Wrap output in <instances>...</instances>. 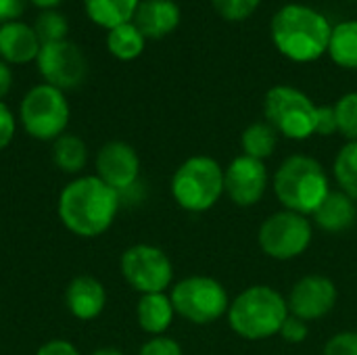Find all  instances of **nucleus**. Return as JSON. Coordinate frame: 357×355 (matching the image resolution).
Returning a JSON list of instances; mask_svg holds the SVG:
<instances>
[{
    "label": "nucleus",
    "mask_w": 357,
    "mask_h": 355,
    "mask_svg": "<svg viewBox=\"0 0 357 355\" xmlns=\"http://www.w3.org/2000/svg\"><path fill=\"white\" fill-rule=\"evenodd\" d=\"M96 176L121 197L138 186L140 157L128 142L111 140L96 155Z\"/></svg>",
    "instance_id": "obj_14"
},
{
    "label": "nucleus",
    "mask_w": 357,
    "mask_h": 355,
    "mask_svg": "<svg viewBox=\"0 0 357 355\" xmlns=\"http://www.w3.org/2000/svg\"><path fill=\"white\" fill-rule=\"evenodd\" d=\"M274 192L284 209L312 216L331 192L328 176L314 157L291 155L276 169Z\"/></svg>",
    "instance_id": "obj_4"
},
{
    "label": "nucleus",
    "mask_w": 357,
    "mask_h": 355,
    "mask_svg": "<svg viewBox=\"0 0 357 355\" xmlns=\"http://www.w3.org/2000/svg\"><path fill=\"white\" fill-rule=\"evenodd\" d=\"M52 161L65 174H77L86 167L88 149L86 142L75 134H63L52 144Z\"/></svg>",
    "instance_id": "obj_22"
},
{
    "label": "nucleus",
    "mask_w": 357,
    "mask_h": 355,
    "mask_svg": "<svg viewBox=\"0 0 357 355\" xmlns=\"http://www.w3.org/2000/svg\"><path fill=\"white\" fill-rule=\"evenodd\" d=\"M287 318V299L268 285L245 289L228 308L230 328L247 341H266L278 335Z\"/></svg>",
    "instance_id": "obj_3"
},
{
    "label": "nucleus",
    "mask_w": 357,
    "mask_h": 355,
    "mask_svg": "<svg viewBox=\"0 0 357 355\" xmlns=\"http://www.w3.org/2000/svg\"><path fill=\"white\" fill-rule=\"evenodd\" d=\"M172 195L176 203L190 211H209L224 195V169L207 155L186 159L172 178Z\"/></svg>",
    "instance_id": "obj_5"
},
{
    "label": "nucleus",
    "mask_w": 357,
    "mask_h": 355,
    "mask_svg": "<svg viewBox=\"0 0 357 355\" xmlns=\"http://www.w3.org/2000/svg\"><path fill=\"white\" fill-rule=\"evenodd\" d=\"M36 355H79V352L75 349L73 343L63 341V339H54V341L44 343Z\"/></svg>",
    "instance_id": "obj_35"
},
{
    "label": "nucleus",
    "mask_w": 357,
    "mask_h": 355,
    "mask_svg": "<svg viewBox=\"0 0 357 355\" xmlns=\"http://www.w3.org/2000/svg\"><path fill=\"white\" fill-rule=\"evenodd\" d=\"M337 130V115L335 107H318V119H316V134L318 136H333Z\"/></svg>",
    "instance_id": "obj_33"
},
{
    "label": "nucleus",
    "mask_w": 357,
    "mask_h": 355,
    "mask_svg": "<svg viewBox=\"0 0 357 355\" xmlns=\"http://www.w3.org/2000/svg\"><path fill=\"white\" fill-rule=\"evenodd\" d=\"M259 2L261 0H211L218 15L228 21H243L251 17L257 10Z\"/></svg>",
    "instance_id": "obj_28"
},
{
    "label": "nucleus",
    "mask_w": 357,
    "mask_h": 355,
    "mask_svg": "<svg viewBox=\"0 0 357 355\" xmlns=\"http://www.w3.org/2000/svg\"><path fill=\"white\" fill-rule=\"evenodd\" d=\"M176 310L172 305V299L165 293H151L142 295L136 308L138 324L144 333L153 337H161L174 322Z\"/></svg>",
    "instance_id": "obj_19"
},
{
    "label": "nucleus",
    "mask_w": 357,
    "mask_h": 355,
    "mask_svg": "<svg viewBox=\"0 0 357 355\" xmlns=\"http://www.w3.org/2000/svg\"><path fill=\"white\" fill-rule=\"evenodd\" d=\"M40 40L23 21H10L0 25V56L4 63L13 65H25L29 61H36L40 54Z\"/></svg>",
    "instance_id": "obj_17"
},
{
    "label": "nucleus",
    "mask_w": 357,
    "mask_h": 355,
    "mask_svg": "<svg viewBox=\"0 0 357 355\" xmlns=\"http://www.w3.org/2000/svg\"><path fill=\"white\" fill-rule=\"evenodd\" d=\"M121 197L98 176H79L59 195L56 211L63 226L84 239L105 234L119 211Z\"/></svg>",
    "instance_id": "obj_1"
},
{
    "label": "nucleus",
    "mask_w": 357,
    "mask_h": 355,
    "mask_svg": "<svg viewBox=\"0 0 357 355\" xmlns=\"http://www.w3.org/2000/svg\"><path fill=\"white\" fill-rule=\"evenodd\" d=\"M314 230L307 216L282 209L264 220L257 232V243L261 251L278 262H289L299 257L312 243Z\"/></svg>",
    "instance_id": "obj_9"
},
{
    "label": "nucleus",
    "mask_w": 357,
    "mask_h": 355,
    "mask_svg": "<svg viewBox=\"0 0 357 355\" xmlns=\"http://www.w3.org/2000/svg\"><path fill=\"white\" fill-rule=\"evenodd\" d=\"M92 355H123V352H119L115 347H100V349H96Z\"/></svg>",
    "instance_id": "obj_38"
},
{
    "label": "nucleus",
    "mask_w": 357,
    "mask_h": 355,
    "mask_svg": "<svg viewBox=\"0 0 357 355\" xmlns=\"http://www.w3.org/2000/svg\"><path fill=\"white\" fill-rule=\"evenodd\" d=\"M15 138V117L10 109L0 100V151H4Z\"/></svg>",
    "instance_id": "obj_32"
},
{
    "label": "nucleus",
    "mask_w": 357,
    "mask_h": 355,
    "mask_svg": "<svg viewBox=\"0 0 357 355\" xmlns=\"http://www.w3.org/2000/svg\"><path fill=\"white\" fill-rule=\"evenodd\" d=\"M270 27L274 46L295 63H312L328 52L333 25L320 10L307 4H284L272 17Z\"/></svg>",
    "instance_id": "obj_2"
},
{
    "label": "nucleus",
    "mask_w": 357,
    "mask_h": 355,
    "mask_svg": "<svg viewBox=\"0 0 357 355\" xmlns=\"http://www.w3.org/2000/svg\"><path fill=\"white\" fill-rule=\"evenodd\" d=\"M328 54L339 67L357 69V19L333 25Z\"/></svg>",
    "instance_id": "obj_21"
},
{
    "label": "nucleus",
    "mask_w": 357,
    "mask_h": 355,
    "mask_svg": "<svg viewBox=\"0 0 357 355\" xmlns=\"http://www.w3.org/2000/svg\"><path fill=\"white\" fill-rule=\"evenodd\" d=\"M322 355H357V333L356 331H343L333 335Z\"/></svg>",
    "instance_id": "obj_29"
},
{
    "label": "nucleus",
    "mask_w": 357,
    "mask_h": 355,
    "mask_svg": "<svg viewBox=\"0 0 357 355\" xmlns=\"http://www.w3.org/2000/svg\"><path fill=\"white\" fill-rule=\"evenodd\" d=\"M65 305L77 320H94L107 305V291L100 280L92 276H77L65 291Z\"/></svg>",
    "instance_id": "obj_15"
},
{
    "label": "nucleus",
    "mask_w": 357,
    "mask_h": 355,
    "mask_svg": "<svg viewBox=\"0 0 357 355\" xmlns=\"http://www.w3.org/2000/svg\"><path fill=\"white\" fill-rule=\"evenodd\" d=\"M25 10V0H0V25L17 21Z\"/></svg>",
    "instance_id": "obj_34"
},
{
    "label": "nucleus",
    "mask_w": 357,
    "mask_h": 355,
    "mask_svg": "<svg viewBox=\"0 0 357 355\" xmlns=\"http://www.w3.org/2000/svg\"><path fill=\"white\" fill-rule=\"evenodd\" d=\"M10 86H13V71L8 67V63L0 61V100L8 94Z\"/></svg>",
    "instance_id": "obj_36"
},
{
    "label": "nucleus",
    "mask_w": 357,
    "mask_h": 355,
    "mask_svg": "<svg viewBox=\"0 0 357 355\" xmlns=\"http://www.w3.org/2000/svg\"><path fill=\"white\" fill-rule=\"evenodd\" d=\"M36 61H38L40 75L46 80V84L59 90L77 88L88 75L86 56L69 40L42 44Z\"/></svg>",
    "instance_id": "obj_11"
},
{
    "label": "nucleus",
    "mask_w": 357,
    "mask_h": 355,
    "mask_svg": "<svg viewBox=\"0 0 357 355\" xmlns=\"http://www.w3.org/2000/svg\"><path fill=\"white\" fill-rule=\"evenodd\" d=\"M268 188V167L264 161L238 155L224 169V192L238 207H253Z\"/></svg>",
    "instance_id": "obj_13"
},
{
    "label": "nucleus",
    "mask_w": 357,
    "mask_h": 355,
    "mask_svg": "<svg viewBox=\"0 0 357 355\" xmlns=\"http://www.w3.org/2000/svg\"><path fill=\"white\" fill-rule=\"evenodd\" d=\"M132 23L144 38H163L180 23V6L174 0H140Z\"/></svg>",
    "instance_id": "obj_16"
},
{
    "label": "nucleus",
    "mask_w": 357,
    "mask_h": 355,
    "mask_svg": "<svg viewBox=\"0 0 357 355\" xmlns=\"http://www.w3.org/2000/svg\"><path fill=\"white\" fill-rule=\"evenodd\" d=\"M312 216L318 228L326 232H345L356 224L357 205L343 190H331Z\"/></svg>",
    "instance_id": "obj_18"
},
{
    "label": "nucleus",
    "mask_w": 357,
    "mask_h": 355,
    "mask_svg": "<svg viewBox=\"0 0 357 355\" xmlns=\"http://www.w3.org/2000/svg\"><path fill=\"white\" fill-rule=\"evenodd\" d=\"M287 343L291 345H297V343H303L310 335V328H307V322H303L301 318L289 314V318L284 320V324L280 326V333H278Z\"/></svg>",
    "instance_id": "obj_30"
},
{
    "label": "nucleus",
    "mask_w": 357,
    "mask_h": 355,
    "mask_svg": "<svg viewBox=\"0 0 357 355\" xmlns=\"http://www.w3.org/2000/svg\"><path fill=\"white\" fill-rule=\"evenodd\" d=\"M138 355H184L182 354V347L178 341L169 339V337H153L149 339L142 347Z\"/></svg>",
    "instance_id": "obj_31"
},
{
    "label": "nucleus",
    "mask_w": 357,
    "mask_h": 355,
    "mask_svg": "<svg viewBox=\"0 0 357 355\" xmlns=\"http://www.w3.org/2000/svg\"><path fill=\"white\" fill-rule=\"evenodd\" d=\"M333 174L339 188L357 203V142H347L337 153Z\"/></svg>",
    "instance_id": "obj_25"
},
{
    "label": "nucleus",
    "mask_w": 357,
    "mask_h": 355,
    "mask_svg": "<svg viewBox=\"0 0 357 355\" xmlns=\"http://www.w3.org/2000/svg\"><path fill=\"white\" fill-rule=\"evenodd\" d=\"M264 113L266 121L291 140H305L316 134L318 107L305 92L293 86L270 88L264 100Z\"/></svg>",
    "instance_id": "obj_6"
},
{
    "label": "nucleus",
    "mask_w": 357,
    "mask_h": 355,
    "mask_svg": "<svg viewBox=\"0 0 357 355\" xmlns=\"http://www.w3.org/2000/svg\"><path fill=\"white\" fill-rule=\"evenodd\" d=\"M169 299L178 316L201 326L218 322L230 308L224 285L209 276H188L176 282Z\"/></svg>",
    "instance_id": "obj_8"
},
{
    "label": "nucleus",
    "mask_w": 357,
    "mask_h": 355,
    "mask_svg": "<svg viewBox=\"0 0 357 355\" xmlns=\"http://www.w3.org/2000/svg\"><path fill=\"white\" fill-rule=\"evenodd\" d=\"M241 144H243V151H245L243 155L259 159V161H266L276 151L278 132L268 121H255V123H251L243 132Z\"/></svg>",
    "instance_id": "obj_24"
},
{
    "label": "nucleus",
    "mask_w": 357,
    "mask_h": 355,
    "mask_svg": "<svg viewBox=\"0 0 357 355\" xmlns=\"http://www.w3.org/2000/svg\"><path fill=\"white\" fill-rule=\"evenodd\" d=\"M67 19L56 13V10H44L38 15L33 31L40 40V44H50V42H61L67 36Z\"/></svg>",
    "instance_id": "obj_26"
},
{
    "label": "nucleus",
    "mask_w": 357,
    "mask_h": 355,
    "mask_svg": "<svg viewBox=\"0 0 357 355\" xmlns=\"http://www.w3.org/2000/svg\"><path fill=\"white\" fill-rule=\"evenodd\" d=\"M339 291L335 282L322 274H307L295 282L287 299L289 314L301 318L303 322L320 320L333 312L337 305Z\"/></svg>",
    "instance_id": "obj_12"
},
{
    "label": "nucleus",
    "mask_w": 357,
    "mask_h": 355,
    "mask_svg": "<svg viewBox=\"0 0 357 355\" xmlns=\"http://www.w3.org/2000/svg\"><path fill=\"white\" fill-rule=\"evenodd\" d=\"M335 115H337V130L349 142H357V92H349L337 100Z\"/></svg>",
    "instance_id": "obj_27"
},
{
    "label": "nucleus",
    "mask_w": 357,
    "mask_h": 355,
    "mask_svg": "<svg viewBox=\"0 0 357 355\" xmlns=\"http://www.w3.org/2000/svg\"><path fill=\"white\" fill-rule=\"evenodd\" d=\"M144 42L146 38L132 21L109 29L107 36V48L119 61H134L136 56H140L144 50Z\"/></svg>",
    "instance_id": "obj_23"
},
{
    "label": "nucleus",
    "mask_w": 357,
    "mask_h": 355,
    "mask_svg": "<svg viewBox=\"0 0 357 355\" xmlns=\"http://www.w3.org/2000/svg\"><path fill=\"white\" fill-rule=\"evenodd\" d=\"M19 119L23 130L36 140H56L69 123V103L65 92L40 84L33 86L21 100Z\"/></svg>",
    "instance_id": "obj_7"
},
{
    "label": "nucleus",
    "mask_w": 357,
    "mask_h": 355,
    "mask_svg": "<svg viewBox=\"0 0 357 355\" xmlns=\"http://www.w3.org/2000/svg\"><path fill=\"white\" fill-rule=\"evenodd\" d=\"M121 274L126 282L142 295L165 293L174 280V266L159 247L134 245L121 255Z\"/></svg>",
    "instance_id": "obj_10"
},
{
    "label": "nucleus",
    "mask_w": 357,
    "mask_h": 355,
    "mask_svg": "<svg viewBox=\"0 0 357 355\" xmlns=\"http://www.w3.org/2000/svg\"><path fill=\"white\" fill-rule=\"evenodd\" d=\"M140 0H84L88 17L107 29L130 23L136 15Z\"/></svg>",
    "instance_id": "obj_20"
},
{
    "label": "nucleus",
    "mask_w": 357,
    "mask_h": 355,
    "mask_svg": "<svg viewBox=\"0 0 357 355\" xmlns=\"http://www.w3.org/2000/svg\"><path fill=\"white\" fill-rule=\"evenodd\" d=\"M61 0H31V4L40 6V8H46V10H52Z\"/></svg>",
    "instance_id": "obj_37"
}]
</instances>
